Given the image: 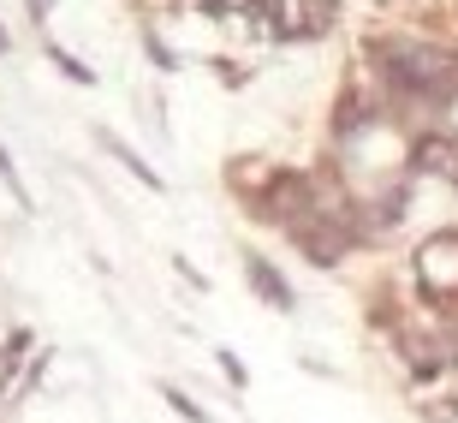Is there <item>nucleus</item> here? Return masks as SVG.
Wrapping results in <instances>:
<instances>
[{"instance_id":"obj_1","label":"nucleus","mask_w":458,"mask_h":423,"mask_svg":"<svg viewBox=\"0 0 458 423\" xmlns=\"http://www.w3.org/2000/svg\"><path fill=\"white\" fill-rule=\"evenodd\" d=\"M446 72H453V60L435 54V48H399V54H393V78L411 84V90H435Z\"/></svg>"},{"instance_id":"obj_2","label":"nucleus","mask_w":458,"mask_h":423,"mask_svg":"<svg viewBox=\"0 0 458 423\" xmlns=\"http://www.w3.org/2000/svg\"><path fill=\"white\" fill-rule=\"evenodd\" d=\"M422 281L435 286V292L458 286V239H435V244H422Z\"/></svg>"},{"instance_id":"obj_3","label":"nucleus","mask_w":458,"mask_h":423,"mask_svg":"<svg viewBox=\"0 0 458 423\" xmlns=\"http://www.w3.org/2000/svg\"><path fill=\"white\" fill-rule=\"evenodd\" d=\"M250 281L262 286V299H268V304H280V310L292 304V292H286V281H280V275H274V268H268V262H257V257H250Z\"/></svg>"}]
</instances>
